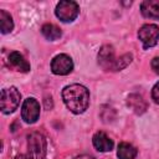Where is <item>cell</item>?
I'll use <instances>...</instances> for the list:
<instances>
[{
  "label": "cell",
  "mask_w": 159,
  "mask_h": 159,
  "mask_svg": "<svg viewBox=\"0 0 159 159\" xmlns=\"http://www.w3.org/2000/svg\"><path fill=\"white\" fill-rule=\"evenodd\" d=\"M62 99L72 113L81 114L89 106V91L82 84H70L62 89Z\"/></svg>",
  "instance_id": "cell-1"
},
{
  "label": "cell",
  "mask_w": 159,
  "mask_h": 159,
  "mask_svg": "<svg viewBox=\"0 0 159 159\" xmlns=\"http://www.w3.org/2000/svg\"><path fill=\"white\" fill-rule=\"evenodd\" d=\"M47 143L43 134L32 132L27 135V153L17 155L15 159H46Z\"/></svg>",
  "instance_id": "cell-2"
},
{
  "label": "cell",
  "mask_w": 159,
  "mask_h": 159,
  "mask_svg": "<svg viewBox=\"0 0 159 159\" xmlns=\"http://www.w3.org/2000/svg\"><path fill=\"white\" fill-rule=\"evenodd\" d=\"M21 94L17 91L16 87H10V88H4L1 91V99H0V106L2 113H12L20 104Z\"/></svg>",
  "instance_id": "cell-3"
},
{
  "label": "cell",
  "mask_w": 159,
  "mask_h": 159,
  "mask_svg": "<svg viewBox=\"0 0 159 159\" xmlns=\"http://www.w3.org/2000/svg\"><path fill=\"white\" fill-rule=\"evenodd\" d=\"M56 16L63 22L73 21L80 14V6L76 1H60L55 10Z\"/></svg>",
  "instance_id": "cell-4"
},
{
  "label": "cell",
  "mask_w": 159,
  "mask_h": 159,
  "mask_svg": "<svg viewBox=\"0 0 159 159\" xmlns=\"http://www.w3.org/2000/svg\"><path fill=\"white\" fill-rule=\"evenodd\" d=\"M138 37L143 43L144 48L153 47L159 41V26L154 24H145L138 31Z\"/></svg>",
  "instance_id": "cell-5"
},
{
  "label": "cell",
  "mask_w": 159,
  "mask_h": 159,
  "mask_svg": "<svg viewBox=\"0 0 159 159\" xmlns=\"http://www.w3.org/2000/svg\"><path fill=\"white\" fill-rule=\"evenodd\" d=\"M40 117V103L35 98H27L24 101L21 107V118L24 122L32 124Z\"/></svg>",
  "instance_id": "cell-6"
},
{
  "label": "cell",
  "mask_w": 159,
  "mask_h": 159,
  "mask_svg": "<svg viewBox=\"0 0 159 159\" xmlns=\"http://www.w3.org/2000/svg\"><path fill=\"white\" fill-rule=\"evenodd\" d=\"M117 60L111 45H104L98 52V63L104 71H117Z\"/></svg>",
  "instance_id": "cell-7"
},
{
  "label": "cell",
  "mask_w": 159,
  "mask_h": 159,
  "mask_svg": "<svg viewBox=\"0 0 159 159\" xmlns=\"http://www.w3.org/2000/svg\"><path fill=\"white\" fill-rule=\"evenodd\" d=\"M51 70L55 75L65 76V75H68L73 70V62H72V60L68 55L60 53V55H57L52 58Z\"/></svg>",
  "instance_id": "cell-8"
},
{
  "label": "cell",
  "mask_w": 159,
  "mask_h": 159,
  "mask_svg": "<svg viewBox=\"0 0 159 159\" xmlns=\"http://www.w3.org/2000/svg\"><path fill=\"white\" fill-rule=\"evenodd\" d=\"M7 65H9V67H11L12 70L19 71V72H29L30 71V63L17 51L10 52V55L7 56Z\"/></svg>",
  "instance_id": "cell-9"
},
{
  "label": "cell",
  "mask_w": 159,
  "mask_h": 159,
  "mask_svg": "<svg viewBox=\"0 0 159 159\" xmlns=\"http://www.w3.org/2000/svg\"><path fill=\"white\" fill-rule=\"evenodd\" d=\"M93 145L99 152H111L113 148V140L104 133V132H97L92 138Z\"/></svg>",
  "instance_id": "cell-10"
},
{
  "label": "cell",
  "mask_w": 159,
  "mask_h": 159,
  "mask_svg": "<svg viewBox=\"0 0 159 159\" xmlns=\"http://www.w3.org/2000/svg\"><path fill=\"white\" fill-rule=\"evenodd\" d=\"M142 15L147 19L159 20V1L158 0H145L140 5Z\"/></svg>",
  "instance_id": "cell-11"
},
{
  "label": "cell",
  "mask_w": 159,
  "mask_h": 159,
  "mask_svg": "<svg viewBox=\"0 0 159 159\" xmlns=\"http://www.w3.org/2000/svg\"><path fill=\"white\" fill-rule=\"evenodd\" d=\"M128 106L137 113V114H142L145 112L147 109V103L143 99L142 96L137 94V93H133L128 97Z\"/></svg>",
  "instance_id": "cell-12"
},
{
  "label": "cell",
  "mask_w": 159,
  "mask_h": 159,
  "mask_svg": "<svg viewBox=\"0 0 159 159\" xmlns=\"http://www.w3.org/2000/svg\"><path fill=\"white\" fill-rule=\"evenodd\" d=\"M117 155L119 159H134L137 157V149L129 143H120L118 145Z\"/></svg>",
  "instance_id": "cell-13"
},
{
  "label": "cell",
  "mask_w": 159,
  "mask_h": 159,
  "mask_svg": "<svg viewBox=\"0 0 159 159\" xmlns=\"http://www.w3.org/2000/svg\"><path fill=\"white\" fill-rule=\"evenodd\" d=\"M41 32H42V35H43L47 40H50V41L58 40V39L61 37V35H62L61 30H60L56 25H53V24H45V25L41 27Z\"/></svg>",
  "instance_id": "cell-14"
},
{
  "label": "cell",
  "mask_w": 159,
  "mask_h": 159,
  "mask_svg": "<svg viewBox=\"0 0 159 159\" xmlns=\"http://www.w3.org/2000/svg\"><path fill=\"white\" fill-rule=\"evenodd\" d=\"M0 27H1V34H9L14 29L12 17L5 10H0Z\"/></svg>",
  "instance_id": "cell-15"
},
{
  "label": "cell",
  "mask_w": 159,
  "mask_h": 159,
  "mask_svg": "<svg viewBox=\"0 0 159 159\" xmlns=\"http://www.w3.org/2000/svg\"><path fill=\"white\" fill-rule=\"evenodd\" d=\"M130 62H132V55L130 53H125V55L120 56L117 60V71H120V70L125 68Z\"/></svg>",
  "instance_id": "cell-16"
},
{
  "label": "cell",
  "mask_w": 159,
  "mask_h": 159,
  "mask_svg": "<svg viewBox=\"0 0 159 159\" xmlns=\"http://www.w3.org/2000/svg\"><path fill=\"white\" fill-rule=\"evenodd\" d=\"M152 98L154 99L155 103L159 104V82H157L152 89Z\"/></svg>",
  "instance_id": "cell-17"
},
{
  "label": "cell",
  "mask_w": 159,
  "mask_h": 159,
  "mask_svg": "<svg viewBox=\"0 0 159 159\" xmlns=\"http://www.w3.org/2000/svg\"><path fill=\"white\" fill-rule=\"evenodd\" d=\"M152 68L155 73H159V57H154L152 60Z\"/></svg>",
  "instance_id": "cell-18"
},
{
  "label": "cell",
  "mask_w": 159,
  "mask_h": 159,
  "mask_svg": "<svg viewBox=\"0 0 159 159\" xmlns=\"http://www.w3.org/2000/svg\"><path fill=\"white\" fill-rule=\"evenodd\" d=\"M75 159H94V158L91 157V155H80V157H77Z\"/></svg>",
  "instance_id": "cell-19"
}]
</instances>
